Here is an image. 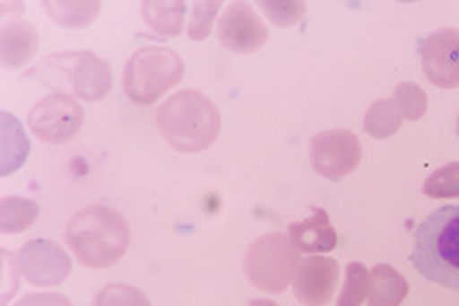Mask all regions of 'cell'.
I'll return each instance as SVG.
<instances>
[{"label":"cell","mask_w":459,"mask_h":306,"mask_svg":"<svg viewBox=\"0 0 459 306\" xmlns=\"http://www.w3.org/2000/svg\"><path fill=\"white\" fill-rule=\"evenodd\" d=\"M411 264L423 278L459 293V205H446L420 223L412 235Z\"/></svg>","instance_id":"obj_1"},{"label":"cell","mask_w":459,"mask_h":306,"mask_svg":"<svg viewBox=\"0 0 459 306\" xmlns=\"http://www.w3.org/2000/svg\"><path fill=\"white\" fill-rule=\"evenodd\" d=\"M155 121L168 144L184 153L209 149L221 131L217 104L195 88H182L169 96L158 109Z\"/></svg>","instance_id":"obj_2"},{"label":"cell","mask_w":459,"mask_h":306,"mask_svg":"<svg viewBox=\"0 0 459 306\" xmlns=\"http://www.w3.org/2000/svg\"><path fill=\"white\" fill-rule=\"evenodd\" d=\"M65 241L82 266L108 267L127 251L131 229L123 214L113 208L88 206L70 219L65 227Z\"/></svg>","instance_id":"obj_3"},{"label":"cell","mask_w":459,"mask_h":306,"mask_svg":"<svg viewBox=\"0 0 459 306\" xmlns=\"http://www.w3.org/2000/svg\"><path fill=\"white\" fill-rule=\"evenodd\" d=\"M184 78V62L174 49L147 46L135 51L125 66L123 88L129 99L142 107L158 102Z\"/></svg>","instance_id":"obj_4"},{"label":"cell","mask_w":459,"mask_h":306,"mask_svg":"<svg viewBox=\"0 0 459 306\" xmlns=\"http://www.w3.org/2000/svg\"><path fill=\"white\" fill-rule=\"evenodd\" d=\"M43 68H51L49 80L62 86L64 94L84 101H102L113 86V72L107 59L91 51H70L43 59Z\"/></svg>","instance_id":"obj_5"},{"label":"cell","mask_w":459,"mask_h":306,"mask_svg":"<svg viewBox=\"0 0 459 306\" xmlns=\"http://www.w3.org/2000/svg\"><path fill=\"white\" fill-rule=\"evenodd\" d=\"M299 253L290 239L278 231L257 237L246 253L247 278L265 293H284L302 259Z\"/></svg>","instance_id":"obj_6"},{"label":"cell","mask_w":459,"mask_h":306,"mask_svg":"<svg viewBox=\"0 0 459 306\" xmlns=\"http://www.w3.org/2000/svg\"><path fill=\"white\" fill-rule=\"evenodd\" d=\"M84 125V109L70 94L54 92L39 101L29 113V129L43 144H68Z\"/></svg>","instance_id":"obj_7"},{"label":"cell","mask_w":459,"mask_h":306,"mask_svg":"<svg viewBox=\"0 0 459 306\" xmlns=\"http://www.w3.org/2000/svg\"><path fill=\"white\" fill-rule=\"evenodd\" d=\"M361 162V144L347 129H329L310 139V163L318 176L343 180Z\"/></svg>","instance_id":"obj_8"},{"label":"cell","mask_w":459,"mask_h":306,"mask_svg":"<svg viewBox=\"0 0 459 306\" xmlns=\"http://www.w3.org/2000/svg\"><path fill=\"white\" fill-rule=\"evenodd\" d=\"M19 272L37 288L62 284L72 272V259L57 243L48 239H31L17 253Z\"/></svg>","instance_id":"obj_9"},{"label":"cell","mask_w":459,"mask_h":306,"mask_svg":"<svg viewBox=\"0 0 459 306\" xmlns=\"http://www.w3.org/2000/svg\"><path fill=\"white\" fill-rule=\"evenodd\" d=\"M420 62L437 88H459V29H439L420 41Z\"/></svg>","instance_id":"obj_10"},{"label":"cell","mask_w":459,"mask_h":306,"mask_svg":"<svg viewBox=\"0 0 459 306\" xmlns=\"http://www.w3.org/2000/svg\"><path fill=\"white\" fill-rule=\"evenodd\" d=\"M217 37L221 46L235 54H254L268 41V27L251 4L231 3L221 14Z\"/></svg>","instance_id":"obj_11"},{"label":"cell","mask_w":459,"mask_h":306,"mask_svg":"<svg viewBox=\"0 0 459 306\" xmlns=\"http://www.w3.org/2000/svg\"><path fill=\"white\" fill-rule=\"evenodd\" d=\"M339 264L333 258H302L296 267L292 288L296 301L305 306H325L335 294Z\"/></svg>","instance_id":"obj_12"},{"label":"cell","mask_w":459,"mask_h":306,"mask_svg":"<svg viewBox=\"0 0 459 306\" xmlns=\"http://www.w3.org/2000/svg\"><path fill=\"white\" fill-rule=\"evenodd\" d=\"M288 239L300 253H329L337 248V231L325 208H315L305 221L292 223Z\"/></svg>","instance_id":"obj_13"},{"label":"cell","mask_w":459,"mask_h":306,"mask_svg":"<svg viewBox=\"0 0 459 306\" xmlns=\"http://www.w3.org/2000/svg\"><path fill=\"white\" fill-rule=\"evenodd\" d=\"M0 56L3 66L9 70H21L33 62L39 49V33L37 29L23 19L6 21L0 35Z\"/></svg>","instance_id":"obj_14"},{"label":"cell","mask_w":459,"mask_h":306,"mask_svg":"<svg viewBox=\"0 0 459 306\" xmlns=\"http://www.w3.org/2000/svg\"><path fill=\"white\" fill-rule=\"evenodd\" d=\"M372 290H369L368 306H401L409 294V282L404 275L388 264L372 267Z\"/></svg>","instance_id":"obj_15"},{"label":"cell","mask_w":459,"mask_h":306,"mask_svg":"<svg viewBox=\"0 0 459 306\" xmlns=\"http://www.w3.org/2000/svg\"><path fill=\"white\" fill-rule=\"evenodd\" d=\"M186 9L188 3H184V0H169V3L145 0V3H142L145 23L150 25V29H153L155 33L164 37H178L182 33Z\"/></svg>","instance_id":"obj_16"},{"label":"cell","mask_w":459,"mask_h":306,"mask_svg":"<svg viewBox=\"0 0 459 306\" xmlns=\"http://www.w3.org/2000/svg\"><path fill=\"white\" fill-rule=\"evenodd\" d=\"M403 118L404 117L394 99H382L372 102V107L368 109L364 118V129L368 136H372L376 139H386L401 129Z\"/></svg>","instance_id":"obj_17"},{"label":"cell","mask_w":459,"mask_h":306,"mask_svg":"<svg viewBox=\"0 0 459 306\" xmlns=\"http://www.w3.org/2000/svg\"><path fill=\"white\" fill-rule=\"evenodd\" d=\"M51 19L65 29H82L99 17L100 3H43Z\"/></svg>","instance_id":"obj_18"},{"label":"cell","mask_w":459,"mask_h":306,"mask_svg":"<svg viewBox=\"0 0 459 306\" xmlns=\"http://www.w3.org/2000/svg\"><path fill=\"white\" fill-rule=\"evenodd\" d=\"M3 233H21L33 225V221L39 216V205L31 198H19V197H6L3 198Z\"/></svg>","instance_id":"obj_19"},{"label":"cell","mask_w":459,"mask_h":306,"mask_svg":"<svg viewBox=\"0 0 459 306\" xmlns=\"http://www.w3.org/2000/svg\"><path fill=\"white\" fill-rule=\"evenodd\" d=\"M372 290V274L359 261H351L345 267V284L337 298V306H361Z\"/></svg>","instance_id":"obj_20"},{"label":"cell","mask_w":459,"mask_h":306,"mask_svg":"<svg viewBox=\"0 0 459 306\" xmlns=\"http://www.w3.org/2000/svg\"><path fill=\"white\" fill-rule=\"evenodd\" d=\"M429 198H457L459 197V162L435 170L423 184Z\"/></svg>","instance_id":"obj_21"},{"label":"cell","mask_w":459,"mask_h":306,"mask_svg":"<svg viewBox=\"0 0 459 306\" xmlns=\"http://www.w3.org/2000/svg\"><path fill=\"white\" fill-rule=\"evenodd\" d=\"M392 99L398 104L403 117L409 118V121H419L427 113L429 99L423 88L414 84V82H403V84H398Z\"/></svg>","instance_id":"obj_22"},{"label":"cell","mask_w":459,"mask_h":306,"mask_svg":"<svg viewBox=\"0 0 459 306\" xmlns=\"http://www.w3.org/2000/svg\"><path fill=\"white\" fill-rule=\"evenodd\" d=\"M92 306H152L142 290L129 284H108L94 296Z\"/></svg>","instance_id":"obj_23"},{"label":"cell","mask_w":459,"mask_h":306,"mask_svg":"<svg viewBox=\"0 0 459 306\" xmlns=\"http://www.w3.org/2000/svg\"><path fill=\"white\" fill-rule=\"evenodd\" d=\"M223 3L212 0V3H192V14L188 25V37L192 41H203L212 33V21L217 17Z\"/></svg>","instance_id":"obj_24"},{"label":"cell","mask_w":459,"mask_h":306,"mask_svg":"<svg viewBox=\"0 0 459 306\" xmlns=\"http://www.w3.org/2000/svg\"><path fill=\"white\" fill-rule=\"evenodd\" d=\"M259 6L280 27H290L305 14V3H262Z\"/></svg>","instance_id":"obj_25"},{"label":"cell","mask_w":459,"mask_h":306,"mask_svg":"<svg viewBox=\"0 0 459 306\" xmlns=\"http://www.w3.org/2000/svg\"><path fill=\"white\" fill-rule=\"evenodd\" d=\"M14 306H74V304L64 294L35 293V294H27L25 298H21V301Z\"/></svg>","instance_id":"obj_26"},{"label":"cell","mask_w":459,"mask_h":306,"mask_svg":"<svg viewBox=\"0 0 459 306\" xmlns=\"http://www.w3.org/2000/svg\"><path fill=\"white\" fill-rule=\"evenodd\" d=\"M249 306H278V304L272 302V301H251Z\"/></svg>","instance_id":"obj_27"},{"label":"cell","mask_w":459,"mask_h":306,"mask_svg":"<svg viewBox=\"0 0 459 306\" xmlns=\"http://www.w3.org/2000/svg\"><path fill=\"white\" fill-rule=\"evenodd\" d=\"M457 137H459V117H457Z\"/></svg>","instance_id":"obj_28"}]
</instances>
